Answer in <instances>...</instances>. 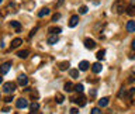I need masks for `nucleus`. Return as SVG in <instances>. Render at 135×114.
Returning a JSON list of instances; mask_svg holds the SVG:
<instances>
[{
    "instance_id": "obj_1",
    "label": "nucleus",
    "mask_w": 135,
    "mask_h": 114,
    "mask_svg": "<svg viewBox=\"0 0 135 114\" xmlns=\"http://www.w3.org/2000/svg\"><path fill=\"white\" fill-rule=\"evenodd\" d=\"M14 90H16V83L7 82V83L3 85V92H4V93H13Z\"/></svg>"
},
{
    "instance_id": "obj_2",
    "label": "nucleus",
    "mask_w": 135,
    "mask_h": 114,
    "mask_svg": "<svg viewBox=\"0 0 135 114\" xmlns=\"http://www.w3.org/2000/svg\"><path fill=\"white\" fill-rule=\"evenodd\" d=\"M114 8H115V11L118 14H122L124 10H127V8H124V2H122V0H117L115 4H114Z\"/></svg>"
},
{
    "instance_id": "obj_3",
    "label": "nucleus",
    "mask_w": 135,
    "mask_h": 114,
    "mask_svg": "<svg viewBox=\"0 0 135 114\" xmlns=\"http://www.w3.org/2000/svg\"><path fill=\"white\" fill-rule=\"evenodd\" d=\"M72 100H73L75 103H77V104H79V107L86 106V103H87V100H86V97H85L83 94H80L79 97H75V99H72Z\"/></svg>"
},
{
    "instance_id": "obj_4",
    "label": "nucleus",
    "mask_w": 135,
    "mask_h": 114,
    "mask_svg": "<svg viewBox=\"0 0 135 114\" xmlns=\"http://www.w3.org/2000/svg\"><path fill=\"white\" fill-rule=\"evenodd\" d=\"M17 82H19L20 86H25L27 83H28V77H27L24 73H21V75H19V76H17Z\"/></svg>"
},
{
    "instance_id": "obj_5",
    "label": "nucleus",
    "mask_w": 135,
    "mask_h": 114,
    "mask_svg": "<svg viewBox=\"0 0 135 114\" xmlns=\"http://www.w3.org/2000/svg\"><path fill=\"white\" fill-rule=\"evenodd\" d=\"M83 44H85V47L87 48V49H94L96 48V42H94V40H92V38H86Z\"/></svg>"
},
{
    "instance_id": "obj_6",
    "label": "nucleus",
    "mask_w": 135,
    "mask_h": 114,
    "mask_svg": "<svg viewBox=\"0 0 135 114\" xmlns=\"http://www.w3.org/2000/svg\"><path fill=\"white\" fill-rule=\"evenodd\" d=\"M16 104H17V109H25L28 106V101H27V99H19Z\"/></svg>"
},
{
    "instance_id": "obj_7",
    "label": "nucleus",
    "mask_w": 135,
    "mask_h": 114,
    "mask_svg": "<svg viewBox=\"0 0 135 114\" xmlns=\"http://www.w3.org/2000/svg\"><path fill=\"white\" fill-rule=\"evenodd\" d=\"M101 68H103V65L100 62H96V64L92 65V72L93 73H98V72H101Z\"/></svg>"
},
{
    "instance_id": "obj_8",
    "label": "nucleus",
    "mask_w": 135,
    "mask_h": 114,
    "mask_svg": "<svg viewBox=\"0 0 135 114\" xmlns=\"http://www.w3.org/2000/svg\"><path fill=\"white\" fill-rule=\"evenodd\" d=\"M58 41H59L58 34H52V35H49V37H48V44H49V45H53V44H56Z\"/></svg>"
},
{
    "instance_id": "obj_9",
    "label": "nucleus",
    "mask_w": 135,
    "mask_h": 114,
    "mask_svg": "<svg viewBox=\"0 0 135 114\" xmlns=\"http://www.w3.org/2000/svg\"><path fill=\"white\" fill-rule=\"evenodd\" d=\"M79 23V16H72L69 20V27H76Z\"/></svg>"
},
{
    "instance_id": "obj_10",
    "label": "nucleus",
    "mask_w": 135,
    "mask_h": 114,
    "mask_svg": "<svg viewBox=\"0 0 135 114\" xmlns=\"http://www.w3.org/2000/svg\"><path fill=\"white\" fill-rule=\"evenodd\" d=\"M23 40L21 38H14L13 41H11V49H14V48H19L20 45H21Z\"/></svg>"
},
{
    "instance_id": "obj_11",
    "label": "nucleus",
    "mask_w": 135,
    "mask_h": 114,
    "mask_svg": "<svg viewBox=\"0 0 135 114\" xmlns=\"http://www.w3.org/2000/svg\"><path fill=\"white\" fill-rule=\"evenodd\" d=\"M11 68V62H4V64L2 65V73L6 75L8 72V69Z\"/></svg>"
},
{
    "instance_id": "obj_12",
    "label": "nucleus",
    "mask_w": 135,
    "mask_h": 114,
    "mask_svg": "<svg viewBox=\"0 0 135 114\" xmlns=\"http://www.w3.org/2000/svg\"><path fill=\"white\" fill-rule=\"evenodd\" d=\"M109 103H110V99L109 97H103V99L98 100V106H100V107H107V106H109Z\"/></svg>"
},
{
    "instance_id": "obj_13",
    "label": "nucleus",
    "mask_w": 135,
    "mask_h": 114,
    "mask_svg": "<svg viewBox=\"0 0 135 114\" xmlns=\"http://www.w3.org/2000/svg\"><path fill=\"white\" fill-rule=\"evenodd\" d=\"M10 25L16 30V32H21V24H20L19 21H11Z\"/></svg>"
},
{
    "instance_id": "obj_14",
    "label": "nucleus",
    "mask_w": 135,
    "mask_h": 114,
    "mask_svg": "<svg viewBox=\"0 0 135 114\" xmlns=\"http://www.w3.org/2000/svg\"><path fill=\"white\" fill-rule=\"evenodd\" d=\"M127 30L130 32H135V21L134 20H130V21L127 23Z\"/></svg>"
},
{
    "instance_id": "obj_15",
    "label": "nucleus",
    "mask_w": 135,
    "mask_h": 114,
    "mask_svg": "<svg viewBox=\"0 0 135 114\" xmlns=\"http://www.w3.org/2000/svg\"><path fill=\"white\" fill-rule=\"evenodd\" d=\"M89 68H90V64L87 61H82L79 64V69H80V71H87Z\"/></svg>"
},
{
    "instance_id": "obj_16",
    "label": "nucleus",
    "mask_w": 135,
    "mask_h": 114,
    "mask_svg": "<svg viewBox=\"0 0 135 114\" xmlns=\"http://www.w3.org/2000/svg\"><path fill=\"white\" fill-rule=\"evenodd\" d=\"M49 13H51V10L45 7V8H42V10H40V13H38V17H41V19H42V17L49 16Z\"/></svg>"
},
{
    "instance_id": "obj_17",
    "label": "nucleus",
    "mask_w": 135,
    "mask_h": 114,
    "mask_svg": "<svg viewBox=\"0 0 135 114\" xmlns=\"http://www.w3.org/2000/svg\"><path fill=\"white\" fill-rule=\"evenodd\" d=\"M28 49H23V51H19V52H17V56H19V58H21V59H25L27 56H28Z\"/></svg>"
},
{
    "instance_id": "obj_18",
    "label": "nucleus",
    "mask_w": 135,
    "mask_h": 114,
    "mask_svg": "<svg viewBox=\"0 0 135 114\" xmlns=\"http://www.w3.org/2000/svg\"><path fill=\"white\" fill-rule=\"evenodd\" d=\"M79 71H80V69H70V71H69V75H70V77H73V79H77V77H79Z\"/></svg>"
},
{
    "instance_id": "obj_19",
    "label": "nucleus",
    "mask_w": 135,
    "mask_h": 114,
    "mask_svg": "<svg viewBox=\"0 0 135 114\" xmlns=\"http://www.w3.org/2000/svg\"><path fill=\"white\" fill-rule=\"evenodd\" d=\"M125 13L128 14V16H135V6H128L127 10H125Z\"/></svg>"
},
{
    "instance_id": "obj_20",
    "label": "nucleus",
    "mask_w": 135,
    "mask_h": 114,
    "mask_svg": "<svg viewBox=\"0 0 135 114\" xmlns=\"http://www.w3.org/2000/svg\"><path fill=\"white\" fill-rule=\"evenodd\" d=\"M38 109H40V104H38L37 101H32V103H31V106H30V110H31V113L38 111Z\"/></svg>"
},
{
    "instance_id": "obj_21",
    "label": "nucleus",
    "mask_w": 135,
    "mask_h": 114,
    "mask_svg": "<svg viewBox=\"0 0 135 114\" xmlns=\"http://www.w3.org/2000/svg\"><path fill=\"white\" fill-rule=\"evenodd\" d=\"M73 87H75V86L72 85V82H66V83H65V85H64V89H65V92H68V93L73 90Z\"/></svg>"
},
{
    "instance_id": "obj_22",
    "label": "nucleus",
    "mask_w": 135,
    "mask_h": 114,
    "mask_svg": "<svg viewBox=\"0 0 135 114\" xmlns=\"http://www.w3.org/2000/svg\"><path fill=\"white\" fill-rule=\"evenodd\" d=\"M58 68L61 69V71H66V69L69 68V62H66V61H65V62H61V64L58 65Z\"/></svg>"
},
{
    "instance_id": "obj_23",
    "label": "nucleus",
    "mask_w": 135,
    "mask_h": 114,
    "mask_svg": "<svg viewBox=\"0 0 135 114\" xmlns=\"http://www.w3.org/2000/svg\"><path fill=\"white\" fill-rule=\"evenodd\" d=\"M61 31H62L61 27H52V28H49V32H51V34H59Z\"/></svg>"
},
{
    "instance_id": "obj_24",
    "label": "nucleus",
    "mask_w": 135,
    "mask_h": 114,
    "mask_svg": "<svg viewBox=\"0 0 135 114\" xmlns=\"http://www.w3.org/2000/svg\"><path fill=\"white\" fill-rule=\"evenodd\" d=\"M104 54H106V49H100L97 54H96V56H97V59H103L104 58Z\"/></svg>"
},
{
    "instance_id": "obj_25",
    "label": "nucleus",
    "mask_w": 135,
    "mask_h": 114,
    "mask_svg": "<svg viewBox=\"0 0 135 114\" xmlns=\"http://www.w3.org/2000/svg\"><path fill=\"white\" fill-rule=\"evenodd\" d=\"M55 100H56V103H59V104H61V103H64L65 97H64L62 94H56V96H55Z\"/></svg>"
},
{
    "instance_id": "obj_26",
    "label": "nucleus",
    "mask_w": 135,
    "mask_h": 114,
    "mask_svg": "<svg viewBox=\"0 0 135 114\" xmlns=\"http://www.w3.org/2000/svg\"><path fill=\"white\" fill-rule=\"evenodd\" d=\"M83 89H85V86H83L82 83H77V85L75 86V90L79 92V93H82V92H83Z\"/></svg>"
},
{
    "instance_id": "obj_27",
    "label": "nucleus",
    "mask_w": 135,
    "mask_h": 114,
    "mask_svg": "<svg viewBox=\"0 0 135 114\" xmlns=\"http://www.w3.org/2000/svg\"><path fill=\"white\" fill-rule=\"evenodd\" d=\"M79 13L80 14H86L87 13V7H86V6H82V7L79 8Z\"/></svg>"
},
{
    "instance_id": "obj_28",
    "label": "nucleus",
    "mask_w": 135,
    "mask_h": 114,
    "mask_svg": "<svg viewBox=\"0 0 135 114\" xmlns=\"http://www.w3.org/2000/svg\"><path fill=\"white\" fill-rule=\"evenodd\" d=\"M58 19H61V14H59V13H56V14H53V16H52V21H56Z\"/></svg>"
},
{
    "instance_id": "obj_29",
    "label": "nucleus",
    "mask_w": 135,
    "mask_h": 114,
    "mask_svg": "<svg viewBox=\"0 0 135 114\" xmlns=\"http://www.w3.org/2000/svg\"><path fill=\"white\" fill-rule=\"evenodd\" d=\"M92 113H93V114H100V113H101V110H100V109H97V107H94V109L92 110Z\"/></svg>"
},
{
    "instance_id": "obj_30",
    "label": "nucleus",
    "mask_w": 135,
    "mask_h": 114,
    "mask_svg": "<svg viewBox=\"0 0 135 114\" xmlns=\"http://www.w3.org/2000/svg\"><path fill=\"white\" fill-rule=\"evenodd\" d=\"M11 100H13V97H11V96H8V97H4V101H6V103H10Z\"/></svg>"
},
{
    "instance_id": "obj_31",
    "label": "nucleus",
    "mask_w": 135,
    "mask_h": 114,
    "mask_svg": "<svg viewBox=\"0 0 135 114\" xmlns=\"http://www.w3.org/2000/svg\"><path fill=\"white\" fill-rule=\"evenodd\" d=\"M37 30H38V27H35V28H34V30H32V31H31V32H30V37H32V35H34V34H35V32H37Z\"/></svg>"
},
{
    "instance_id": "obj_32",
    "label": "nucleus",
    "mask_w": 135,
    "mask_h": 114,
    "mask_svg": "<svg viewBox=\"0 0 135 114\" xmlns=\"http://www.w3.org/2000/svg\"><path fill=\"white\" fill-rule=\"evenodd\" d=\"M70 113H72V114H77V113H79V110L73 107V109H70Z\"/></svg>"
},
{
    "instance_id": "obj_33",
    "label": "nucleus",
    "mask_w": 135,
    "mask_h": 114,
    "mask_svg": "<svg viewBox=\"0 0 135 114\" xmlns=\"http://www.w3.org/2000/svg\"><path fill=\"white\" fill-rule=\"evenodd\" d=\"M2 111H3V113H8V111H10V109H8V107H4V109H3Z\"/></svg>"
},
{
    "instance_id": "obj_34",
    "label": "nucleus",
    "mask_w": 135,
    "mask_h": 114,
    "mask_svg": "<svg viewBox=\"0 0 135 114\" xmlns=\"http://www.w3.org/2000/svg\"><path fill=\"white\" fill-rule=\"evenodd\" d=\"M135 93V89H130V96H132Z\"/></svg>"
},
{
    "instance_id": "obj_35",
    "label": "nucleus",
    "mask_w": 135,
    "mask_h": 114,
    "mask_svg": "<svg viewBox=\"0 0 135 114\" xmlns=\"http://www.w3.org/2000/svg\"><path fill=\"white\" fill-rule=\"evenodd\" d=\"M134 79H135V75H131V77H130V79H128V80H130V82H132Z\"/></svg>"
},
{
    "instance_id": "obj_36",
    "label": "nucleus",
    "mask_w": 135,
    "mask_h": 114,
    "mask_svg": "<svg viewBox=\"0 0 135 114\" xmlns=\"http://www.w3.org/2000/svg\"><path fill=\"white\" fill-rule=\"evenodd\" d=\"M131 47H132V49L135 51V40H132V44H131Z\"/></svg>"
},
{
    "instance_id": "obj_37",
    "label": "nucleus",
    "mask_w": 135,
    "mask_h": 114,
    "mask_svg": "<svg viewBox=\"0 0 135 114\" xmlns=\"http://www.w3.org/2000/svg\"><path fill=\"white\" fill-rule=\"evenodd\" d=\"M130 4H131V6H135V0H131V2H130Z\"/></svg>"
}]
</instances>
